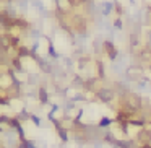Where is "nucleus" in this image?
<instances>
[{
    "mask_svg": "<svg viewBox=\"0 0 151 148\" xmlns=\"http://www.w3.org/2000/svg\"><path fill=\"white\" fill-rule=\"evenodd\" d=\"M125 75H127L128 80L132 82H140L145 77V69L141 65H130L125 69Z\"/></svg>",
    "mask_w": 151,
    "mask_h": 148,
    "instance_id": "obj_1",
    "label": "nucleus"
},
{
    "mask_svg": "<svg viewBox=\"0 0 151 148\" xmlns=\"http://www.w3.org/2000/svg\"><path fill=\"white\" fill-rule=\"evenodd\" d=\"M115 91L112 88H99L98 91H96V98L99 99L101 103H104V104H109V103H112L115 99Z\"/></svg>",
    "mask_w": 151,
    "mask_h": 148,
    "instance_id": "obj_2",
    "label": "nucleus"
},
{
    "mask_svg": "<svg viewBox=\"0 0 151 148\" xmlns=\"http://www.w3.org/2000/svg\"><path fill=\"white\" fill-rule=\"evenodd\" d=\"M102 51H104V52H106V56H107L111 60L119 59L117 47L114 46V43H112V41H102Z\"/></svg>",
    "mask_w": 151,
    "mask_h": 148,
    "instance_id": "obj_3",
    "label": "nucleus"
},
{
    "mask_svg": "<svg viewBox=\"0 0 151 148\" xmlns=\"http://www.w3.org/2000/svg\"><path fill=\"white\" fill-rule=\"evenodd\" d=\"M55 7H57V10H59V12L68 15V13H72L75 4H73L72 0H55Z\"/></svg>",
    "mask_w": 151,
    "mask_h": 148,
    "instance_id": "obj_4",
    "label": "nucleus"
},
{
    "mask_svg": "<svg viewBox=\"0 0 151 148\" xmlns=\"http://www.w3.org/2000/svg\"><path fill=\"white\" fill-rule=\"evenodd\" d=\"M137 140L140 142L141 145L151 143V130H148V129L141 127L140 130H138V134H137Z\"/></svg>",
    "mask_w": 151,
    "mask_h": 148,
    "instance_id": "obj_5",
    "label": "nucleus"
},
{
    "mask_svg": "<svg viewBox=\"0 0 151 148\" xmlns=\"http://www.w3.org/2000/svg\"><path fill=\"white\" fill-rule=\"evenodd\" d=\"M114 10H115V4H112V2H104V4L101 5V15L102 17H109Z\"/></svg>",
    "mask_w": 151,
    "mask_h": 148,
    "instance_id": "obj_6",
    "label": "nucleus"
},
{
    "mask_svg": "<svg viewBox=\"0 0 151 148\" xmlns=\"http://www.w3.org/2000/svg\"><path fill=\"white\" fill-rule=\"evenodd\" d=\"M141 23H143L145 26H151V5L145 8V13H143V20H141Z\"/></svg>",
    "mask_w": 151,
    "mask_h": 148,
    "instance_id": "obj_7",
    "label": "nucleus"
},
{
    "mask_svg": "<svg viewBox=\"0 0 151 148\" xmlns=\"http://www.w3.org/2000/svg\"><path fill=\"white\" fill-rule=\"evenodd\" d=\"M111 119L109 117H102L101 121H99V127H109V125H111Z\"/></svg>",
    "mask_w": 151,
    "mask_h": 148,
    "instance_id": "obj_8",
    "label": "nucleus"
},
{
    "mask_svg": "<svg viewBox=\"0 0 151 148\" xmlns=\"http://www.w3.org/2000/svg\"><path fill=\"white\" fill-rule=\"evenodd\" d=\"M114 28H117V30H122V28H124V25H122L120 17H117V18L114 20Z\"/></svg>",
    "mask_w": 151,
    "mask_h": 148,
    "instance_id": "obj_9",
    "label": "nucleus"
},
{
    "mask_svg": "<svg viewBox=\"0 0 151 148\" xmlns=\"http://www.w3.org/2000/svg\"><path fill=\"white\" fill-rule=\"evenodd\" d=\"M115 12H117V15H119V17H120V15H124V8H122V5L119 4V2L115 4Z\"/></svg>",
    "mask_w": 151,
    "mask_h": 148,
    "instance_id": "obj_10",
    "label": "nucleus"
},
{
    "mask_svg": "<svg viewBox=\"0 0 151 148\" xmlns=\"http://www.w3.org/2000/svg\"><path fill=\"white\" fill-rule=\"evenodd\" d=\"M31 119L34 121V124H36V125H41V119H37L36 116H31Z\"/></svg>",
    "mask_w": 151,
    "mask_h": 148,
    "instance_id": "obj_11",
    "label": "nucleus"
},
{
    "mask_svg": "<svg viewBox=\"0 0 151 148\" xmlns=\"http://www.w3.org/2000/svg\"><path fill=\"white\" fill-rule=\"evenodd\" d=\"M75 5H80V4H83V2H86V0H72Z\"/></svg>",
    "mask_w": 151,
    "mask_h": 148,
    "instance_id": "obj_12",
    "label": "nucleus"
},
{
    "mask_svg": "<svg viewBox=\"0 0 151 148\" xmlns=\"http://www.w3.org/2000/svg\"><path fill=\"white\" fill-rule=\"evenodd\" d=\"M138 148H151V143H146V145H141V147H138Z\"/></svg>",
    "mask_w": 151,
    "mask_h": 148,
    "instance_id": "obj_13",
    "label": "nucleus"
},
{
    "mask_svg": "<svg viewBox=\"0 0 151 148\" xmlns=\"http://www.w3.org/2000/svg\"><path fill=\"white\" fill-rule=\"evenodd\" d=\"M2 148H8V147H2Z\"/></svg>",
    "mask_w": 151,
    "mask_h": 148,
    "instance_id": "obj_14",
    "label": "nucleus"
}]
</instances>
